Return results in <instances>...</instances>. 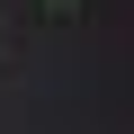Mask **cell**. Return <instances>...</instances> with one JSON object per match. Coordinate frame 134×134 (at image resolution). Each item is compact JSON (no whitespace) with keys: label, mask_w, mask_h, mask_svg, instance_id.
<instances>
[{"label":"cell","mask_w":134,"mask_h":134,"mask_svg":"<svg viewBox=\"0 0 134 134\" xmlns=\"http://www.w3.org/2000/svg\"><path fill=\"white\" fill-rule=\"evenodd\" d=\"M0 36H9V27H0Z\"/></svg>","instance_id":"2"},{"label":"cell","mask_w":134,"mask_h":134,"mask_svg":"<svg viewBox=\"0 0 134 134\" xmlns=\"http://www.w3.org/2000/svg\"><path fill=\"white\" fill-rule=\"evenodd\" d=\"M45 9H81V0H45Z\"/></svg>","instance_id":"1"}]
</instances>
